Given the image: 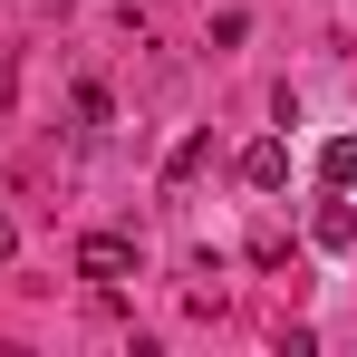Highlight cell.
I'll return each instance as SVG.
<instances>
[{"mask_svg":"<svg viewBox=\"0 0 357 357\" xmlns=\"http://www.w3.org/2000/svg\"><path fill=\"white\" fill-rule=\"evenodd\" d=\"M126 271H135V232H77V280L116 290Z\"/></svg>","mask_w":357,"mask_h":357,"instance_id":"cell-1","label":"cell"},{"mask_svg":"<svg viewBox=\"0 0 357 357\" xmlns=\"http://www.w3.org/2000/svg\"><path fill=\"white\" fill-rule=\"evenodd\" d=\"M241 183H251V193H280V183H290V145H280V135L241 145Z\"/></svg>","mask_w":357,"mask_h":357,"instance_id":"cell-2","label":"cell"},{"mask_svg":"<svg viewBox=\"0 0 357 357\" xmlns=\"http://www.w3.org/2000/svg\"><path fill=\"white\" fill-rule=\"evenodd\" d=\"M309 241H319V251H357V203L348 193H328V203L309 213Z\"/></svg>","mask_w":357,"mask_h":357,"instance_id":"cell-3","label":"cell"},{"mask_svg":"<svg viewBox=\"0 0 357 357\" xmlns=\"http://www.w3.org/2000/svg\"><path fill=\"white\" fill-rule=\"evenodd\" d=\"M319 183H328V193L357 183V135H328V145H319Z\"/></svg>","mask_w":357,"mask_h":357,"instance_id":"cell-4","label":"cell"},{"mask_svg":"<svg viewBox=\"0 0 357 357\" xmlns=\"http://www.w3.org/2000/svg\"><path fill=\"white\" fill-rule=\"evenodd\" d=\"M203 155H213V135H183L174 155H165V183H193V174H203Z\"/></svg>","mask_w":357,"mask_h":357,"instance_id":"cell-5","label":"cell"},{"mask_svg":"<svg viewBox=\"0 0 357 357\" xmlns=\"http://www.w3.org/2000/svg\"><path fill=\"white\" fill-rule=\"evenodd\" d=\"M68 107H77V126H107V116H116V97H107L97 77H77V97H68Z\"/></svg>","mask_w":357,"mask_h":357,"instance_id":"cell-6","label":"cell"},{"mask_svg":"<svg viewBox=\"0 0 357 357\" xmlns=\"http://www.w3.org/2000/svg\"><path fill=\"white\" fill-rule=\"evenodd\" d=\"M10 251H20V222H10V213H0V271H10Z\"/></svg>","mask_w":357,"mask_h":357,"instance_id":"cell-7","label":"cell"},{"mask_svg":"<svg viewBox=\"0 0 357 357\" xmlns=\"http://www.w3.org/2000/svg\"><path fill=\"white\" fill-rule=\"evenodd\" d=\"M39 10H68V0H39Z\"/></svg>","mask_w":357,"mask_h":357,"instance_id":"cell-8","label":"cell"}]
</instances>
